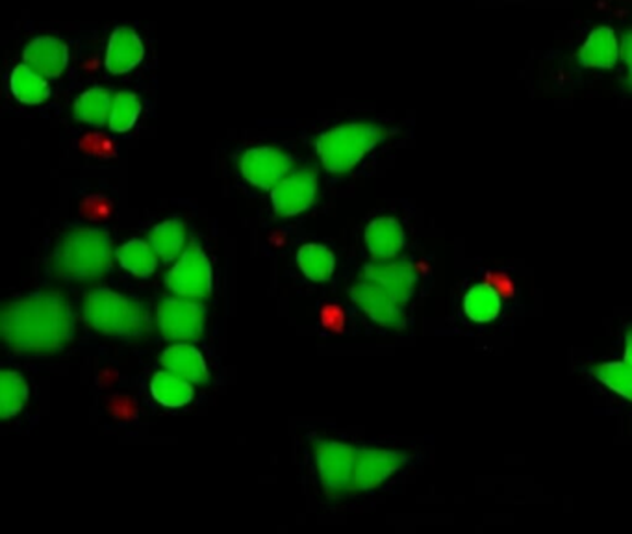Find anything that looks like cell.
Segmentation results:
<instances>
[{
    "label": "cell",
    "instance_id": "6da1fadb",
    "mask_svg": "<svg viewBox=\"0 0 632 534\" xmlns=\"http://www.w3.org/2000/svg\"><path fill=\"white\" fill-rule=\"evenodd\" d=\"M0 328L15 351H60L73 338V312L61 295L34 293L8 304Z\"/></svg>",
    "mask_w": 632,
    "mask_h": 534
},
{
    "label": "cell",
    "instance_id": "7a4b0ae2",
    "mask_svg": "<svg viewBox=\"0 0 632 534\" xmlns=\"http://www.w3.org/2000/svg\"><path fill=\"white\" fill-rule=\"evenodd\" d=\"M112 266V242L101 229H82L63 237L55 255L56 275L73 280H93L108 274Z\"/></svg>",
    "mask_w": 632,
    "mask_h": 534
},
{
    "label": "cell",
    "instance_id": "3957f363",
    "mask_svg": "<svg viewBox=\"0 0 632 534\" xmlns=\"http://www.w3.org/2000/svg\"><path fill=\"white\" fill-rule=\"evenodd\" d=\"M386 130L373 123H349L321 134L316 141L317 154L325 170L330 173H347L383 143Z\"/></svg>",
    "mask_w": 632,
    "mask_h": 534
},
{
    "label": "cell",
    "instance_id": "277c9868",
    "mask_svg": "<svg viewBox=\"0 0 632 534\" xmlns=\"http://www.w3.org/2000/svg\"><path fill=\"white\" fill-rule=\"evenodd\" d=\"M84 316L93 328L114 336H140L151 323L140 301L112 290L90 293L84 303Z\"/></svg>",
    "mask_w": 632,
    "mask_h": 534
},
{
    "label": "cell",
    "instance_id": "5b68a950",
    "mask_svg": "<svg viewBox=\"0 0 632 534\" xmlns=\"http://www.w3.org/2000/svg\"><path fill=\"white\" fill-rule=\"evenodd\" d=\"M165 282L178 298H208L212 293V267L204 251L197 243H191L188 249L178 256L177 264L171 267Z\"/></svg>",
    "mask_w": 632,
    "mask_h": 534
},
{
    "label": "cell",
    "instance_id": "8992f818",
    "mask_svg": "<svg viewBox=\"0 0 632 534\" xmlns=\"http://www.w3.org/2000/svg\"><path fill=\"white\" fill-rule=\"evenodd\" d=\"M159 327L169 340H197L204 330V309L195 299H165L159 309Z\"/></svg>",
    "mask_w": 632,
    "mask_h": 534
},
{
    "label": "cell",
    "instance_id": "52a82bcc",
    "mask_svg": "<svg viewBox=\"0 0 632 534\" xmlns=\"http://www.w3.org/2000/svg\"><path fill=\"white\" fill-rule=\"evenodd\" d=\"M239 170L255 188L273 189L292 170V159L274 147H256L242 154Z\"/></svg>",
    "mask_w": 632,
    "mask_h": 534
},
{
    "label": "cell",
    "instance_id": "ba28073f",
    "mask_svg": "<svg viewBox=\"0 0 632 534\" xmlns=\"http://www.w3.org/2000/svg\"><path fill=\"white\" fill-rule=\"evenodd\" d=\"M407 462L408 456L401 451L359 450L351 488L360 492L373 490L396 475Z\"/></svg>",
    "mask_w": 632,
    "mask_h": 534
},
{
    "label": "cell",
    "instance_id": "9c48e42d",
    "mask_svg": "<svg viewBox=\"0 0 632 534\" xmlns=\"http://www.w3.org/2000/svg\"><path fill=\"white\" fill-rule=\"evenodd\" d=\"M321 483L329 492L351 488L359 450L340 442H319L316 448Z\"/></svg>",
    "mask_w": 632,
    "mask_h": 534
},
{
    "label": "cell",
    "instance_id": "30bf717a",
    "mask_svg": "<svg viewBox=\"0 0 632 534\" xmlns=\"http://www.w3.org/2000/svg\"><path fill=\"white\" fill-rule=\"evenodd\" d=\"M317 194V176L314 171H295L292 175L284 176L273 189H271V200H273L274 212L279 216H297V213L308 210L314 205Z\"/></svg>",
    "mask_w": 632,
    "mask_h": 534
},
{
    "label": "cell",
    "instance_id": "8fae6325",
    "mask_svg": "<svg viewBox=\"0 0 632 534\" xmlns=\"http://www.w3.org/2000/svg\"><path fill=\"white\" fill-rule=\"evenodd\" d=\"M351 298L378 325L389 328L405 327L402 304L396 298H391L377 282L365 279L364 282L354 286Z\"/></svg>",
    "mask_w": 632,
    "mask_h": 534
},
{
    "label": "cell",
    "instance_id": "7c38bea8",
    "mask_svg": "<svg viewBox=\"0 0 632 534\" xmlns=\"http://www.w3.org/2000/svg\"><path fill=\"white\" fill-rule=\"evenodd\" d=\"M364 277L383 286L384 290L401 304L410 301L418 282L416 267L405 260H381L370 264L365 266Z\"/></svg>",
    "mask_w": 632,
    "mask_h": 534
},
{
    "label": "cell",
    "instance_id": "4fadbf2b",
    "mask_svg": "<svg viewBox=\"0 0 632 534\" xmlns=\"http://www.w3.org/2000/svg\"><path fill=\"white\" fill-rule=\"evenodd\" d=\"M143 56H145V47H143L141 37L132 28L119 26L108 39L104 63H106L108 73L119 77V74L134 71L136 67L140 66L141 60H143Z\"/></svg>",
    "mask_w": 632,
    "mask_h": 534
},
{
    "label": "cell",
    "instance_id": "5bb4252c",
    "mask_svg": "<svg viewBox=\"0 0 632 534\" xmlns=\"http://www.w3.org/2000/svg\"><path fill=\"white\" fill-rule=\"evenodd\" d=\"M23 58H25L26 66H31L37 73L55 79V77H60L68 67V45L56 37H36L26 45Z\"/></svg>",
    "mask_w": 632,
    "mask_h": 534
},
{
    "label": "cell",
    "instance_id": "9a60e30c",
    "mask_svg": "<svg viewBox=\"0 0 632 534\" xmlns=\"http://www.w3.org/2000/svg\"><path fill=\"white\" fill-rule=\"evenodd\" d=\"M367 249L377 260H391L405 247V231L394 218H378L365 229Z\"/></svg>",
    "mask_w": 632,
    "mask_h": 534
},
{
    "label": "cell",
    "instance_id": "2e32d148",
    "mask_svg": "<svg viewBox=\"0 0 632 534\" xmlns=\"http://www.w3.org/2000/svg\"><path fill=\"white\" fill-rule=\"evenodd\" d=\"M620 58V43L615 31L597 26L578 53V61L590 69H612Z\"/></svg>",
    "mask_w": 632,
    "mask_h": 534
},
{
    "label": "cell",
    "instance_id": "e0dca14e",
    "mask_svg": "<svg viewBox=\"0 0 632 534\" xmlns=\"http://www.w3.org/2000/svg\"><path fill=\"white\" fill-rule=\"evenodd\" d=\"M165 370L173 371L191 384H202L208 381L207 362L201 352L188 344H177L165 349L162 355Z\"/></svg>",
    "mask_w": 632,
    "mask_h": 534
},
{
    "label": "cell",
    "instance_id": "ac0fdd59",
    "mask_svg": "<svg viewBox=\"0 0 632 534\" xmlns=\"http://www.w3.org/2000/svg\"><path fill=\"white\" fill-rule=\"evenodd\" d=\"M10 88H12L13 97L26 106H36V104L45 103L50 97L47 77L37 73L26 63H21L13 69Z\"/></svg>",
    "mask_w": 632,
    "mask_h": 534
},
{
    "label": "cell",
    "instance_id": "d6986e66",
    "mask_svg": "<svg viewBox=\"0 0 632 534\" xmlns=\"http://www.w3.org/2000/svg\"><path fill=\"white\" fill-rule=\"evenodd\" d=\"M151 392L152 397L164 407H184L194 399V384L169 370L152 376Z\"/></svg>",
    "mask_w": 632,
    "mask_h": 534
},
{
    "label": "cell",
    "instance_id": "ffe728a7",
    "mask_svg": "<svg viewBox=\"0 0 632 534\" xmlns=\"http://www.w3.org/2000/svg\"><path fill=\"white\" fill-rule=\"evenodd\" d=\"M501 295L493 286L475 285L464 298V312L475 323H492L501 314Z\"/></svg>",
    "mask_w": 632,
    "mask_h": 534
},
{
    "label": "cell",
    "instance_id": "44dd1931",
    "mask_svg": "<svg viewBox=\"0 0 632 534\" xmlns=\"http://www.w3.org/2000/svg\"><path fill=\"white\" fill-rule=\"evenodd\" d=\"M149 243L152 245L154 253L164 262L175 260L184 253V243H186V227L177 219L164 221L152 229L149 234Z\"/></svg>",
    "mask_w": 632,
    "mask_h": 534
},
{
    "label": "cell",
    "instance_id": "7402d4cb",
    "mask_svg": "<svg viewBox=\"0 0 632 534\" xmlns=\"http://www.w3.org/2000/svg\"><path fill=\"white\" fill-rule=\"evenodd\" d=\"M116 256L128 274L136 275V277H149L159 266V260H156L159 255L152 249L151 243L143 242V240H130V242L122 243Z\"/></svg>",
    "mask_w": 632,
    "mask_h": 534
},
{
    "label": "cell",
    "instance_id": "603a6c76",
    "mask_svg": "<svg viewBox=\"0 0 632 534\" xmlns=\"http://www.w3.org/2000/svg\"><path fill=\"white\" fill-rule=\"evenodd\" d=\"M112 103H114V97L108 90L92 88L74 101V117L79 121L98 127L110 119Z\"/></svg>",
    "mask_w": 632,
    "mask_h": 534
},
{
    "label": "cell",
    "instance_id": "cb8c5ba5",
    "mask_svg": "<svg viewBox=\"0 0 632 534\" xmlns=\"http://www.w3.org/2000/svg\"><path fill=\"white\" fill-rule=\"evenodd\" d=\"M297 262L301 271L316 282L329 280L335 274V255L327 247L317 245V243H308V245L301 247L297 253Z\"/></svg>",
    "mask_w": 632,
    "mask_h": 534
},
{
    "label": "cell",
    "instance_id": "d4e9b609",
    "mask_svg": "<svg viewBox=\"0 0 632 534\" xmlns=\"http://www.w3.org/2000/svg\"><path fill=\"white\" fill-rule=\"evenodd\" d=\"M28 399V386L23 376L15 371H2L0 375V416L13 418L21 413Z\"/></svg>",
    "mask_w": 632,
    "mask_h": 534
},
{
    "label": "cell",
    "instance_id": "484cf974",
    "mask_svg": "<svg viewBox=\"0 0 632 534\" xmlns=\"http://www.w3.org/2000/svg\"><path fill=\"white\" fill-rule=\"evenodd\" d=\"M141 101L138 95L130 92H119L114 95L112 103L110 125L112 130L117 134H125L134 128L136 123L140 119Z\"/></svg>",
    "mask_w": 632,
    "mask_h": 534
},
{
    "label": "cell",
    "instance_id": "4316f807",
    "mask_svg": "<svg viewBox=\"0 0 632 534\" xmlns=\"http://www.w3.org/2000/svg\"><path fill=\"white\" fill-rule=\"evenodd\" d=\"M594 375L608 390L632 403V365L627 364L625 360L596 365Z\"/></svg>",
    "mask_w": 632,
    "mask_h": 534
},
{
    "label": "cell",
    "instance_id": "83f0119b",
    "mask_svg": "<svg viewBox=\"0 0 632 534\" xmlns=\"http://www.w3.org/2000/svg\"><path fill=\"white\" fill-rule=\"evenodd\" d=\"M621 58H623L627 66V84H629V90H632V31L627 32L625 36H623Z\"/></svg>",
    "mask_w": 632,
    "mask_h": 534
},
{
    "label": "cell",
    "instance_id": "f1b7e54d",
    "mask_svg": "<svg viewBox=\"0 0 632 534\" xmlns=\"http://www.w3.org/2000/svg\"><path fill=\"white\" fill-rule=\"evenodd\" d=\"M623 360L627 364L632 365V328L627 330L625 334V355H623Z\"/></svg>",
    "mask_w": 632,
    "mask_h": 534
}]
</instances>
